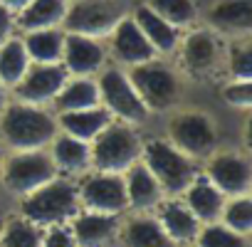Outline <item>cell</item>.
I'll list each match as a JSON object with an SVG mask.
<instances>
[{"label": "cell", "mask_w": 252, "mask_h": 247, "mask_svg": "<svg viewBox=\"0 0 252 247\" xmlns=\"http://www.w3.org/2000/svg\"><path fill=\"white\" fill-rule=\"evenodd\" d=\"M28 3H30V0H0V5H3V8H8L13 15H15V13H20V10H23Z\"/></svg>", "instance_id": "obj_37"}, {"label": "cell", "mask_w": 252, "mask_h": 247, "mask_svg": "<svg viewBox=\"0 0 252 247\" xmlns=\"http://www.w3.org/2000/svg\"><path fill=\"white\" fill-rule=\"evenodd\" d=\"M141 163L151 171L161 190L168 195H183V190L200 176L195 161L166 139L141 144Z\"/></svg>", "instance_id": "obj_2"}, {"label": "cell", "mask_w": 252, "mask_h": 247, "mask_svg": "<svg viewBox=\"0 0 252 247\" xmlns=\"http://www.w3.org/2000/svg\"><path fill=\"white\" fill-rule=\"evenodd\" d=\"M141 158V139L126 124H116L114 119L89 141V163L96 171L124 173L131 163Z\"/></svg>", "instance_id": "obj_4"}, {"label": "cell", "mask_w": 252, "mask_h": 247, "mask_svg": "<svg viewBox=\"0 0 252 247\" xmlns=\"http://www.w3.org/2000/svg\"><path fill=\"white\" fill-rule=\"evenodd\" d=\"M183 195H186V208L198 217L200 225L215 222V220L220 217V213H222L225 200H227L205 176H198V178L183 190Z\"/></svg>", "instance_id": "obj_22"}, {"label": "cell", "mask_w": 252, "mask_h": 247, "mask_svg": "<svg viewBox=\"0 0 252 247\" xmlns=\"http://www.w3.org/2000/svg\"><path fill=\"white\" fill-rule=\"evenodd\" d=\"M77 195H79V205L84 210L121 215L129 208L126 188H124V173H106V171L89 173L77 185Z\"/></svg>", "instance_id": "obj_10"}, {"label": "cell", "mask_w": 252, "mask_h": 247, "mask_svg": "<svg viewBox=\"0 0 252 247\" xmlns=\"http://www.w3.org/2000/svg\"><path fill=\"white\" fill-rule=\"evenodd\" d=\"M69 0H30V3L15 13V28L23 32L45 30V28H62Z\"/></svg>", "instance_id": "obj_24"}, {"label": "cell", "mask_w": 252, "mask_h": 247, "mask_svg": "<svg viewBox=\"0 0 252 247\" xmlns=\"http://www.w3.org/2000/svg\"><path fill=\"white\" fill-rule=\"evenodd\" d=\"M109 37H111L114 57L126 67H134L156 57V50L151 47V42L146 40V35L141 32V28L136 25L131 15H121L114 30L109 32Z\"/></svg>", "instance_id": "obj_15"}, {"label": "cell", "mask_w": 252, "mask_h": 247, "mask_svg": "<svg viewBox=\"0 0 252 247\" xmlns=\"http://www.w3.org/2000/svg\"><path fill=\"white\" fill-rule=\"evenodd\" d=\"M124 188H126L129 208H134V210H154L163 198V190H161L158 181L141 163V158L124 171Z\"/></svg>", "instance_id": "obj_16"}, {"label": "cell", "mask_w": 252, "mask_h": 247, "mask_svg": "<svg viewBox=\"0 0 252 247\" xmlns=\"http://www.w3.org/2000/svg\"><path fill=\"white\" fill-rule=\"evenodd\" d=\"M96 87H99V104L111 114V119H119L124 124H141L149 119V109L136 94L126 72L111 67L99 74Z\"/></svg>", "instance_id": "obj_6"}, {"label": "cell", "mask_w": 252, "mask_h": 247, "mask_svg": "<svg viewBox=\"0 0 252 247\" xmlns=\"http://www.w3.org/2000/svg\"><path fill=\"white\" fill-rule=\"evenodd\" d=\"M146 5L158 13L163 20H168L173 28H190L198 18L195 0H146Z\"/></svg>", "instance_id": "obj_30"}, {"label": "cell", "mask_w": 252, "mask_h": 247, "mask_svg": "<svg viewBox=\"0 0 252 247\" xmlns=\"http://www.w3.org/2000/svg\"><path fill=\"white\" fill-rule=\"evenodd\" d=\"M208 20L215 32H232L235 37L252 30V0H215Z\"/></svg>", "instance_id": "obj_18"}, {"label": "cell", "mask_w": 252, "mask_h": 247, "mask_svg": "<svg viewBox=\"0 0 252 247\" xmlns=\"http://www.w3.org/2000/svg\"><path fill=\"white\" fill-rule=\"evenodd\" d=\"M57 119L42 106L15 101L0 111V136L15 151L47 149L57 136Z\"/></svg>", "instance_id": "obj_1"}, {"label": "cell", "mask_w": 252, "mask_h": 247, "mask_svg": "<svg viewBox=\"0 0 252 247\" xmlns=\"http://www.w3.org/2000/svg\"><path fill=\"white\" fill-rule=\"evenodd\" d=\"M13 28H15V15H13L8 8L0 5V45H3L5 40H10Z\"/></svg>", "instance_id": "obj_36"}, {"label": "cell", "mask_w": 252, "mask_h": 247, "mask_svg": "<svg viewBox=\"0 0 252 247\" xmlns=\"http://www.w3.org/2000/svg\"><path fill=\"white\" fill-rule=\"evenodd\" d=\"M227 72L232 79H252V42L250 35H240L227 45Z\"/></svg>", "instance_id": "obj_33"}, {"label": "cell", "mask_w": 252, "mask_h": 247, "mask_svg": "<svg viewBox=\"0 0 252 247\" xmlns=\"http://www.w3.org/2000/svg\"><path fill=\"white\" fill-rule=\"evenodd\" d=\"M158 215L156 220L161 222V227L166 230V235L176 242V245H188L195 240L198 230H200V222L198 217L186 208V203H178V200H161L158 205Z\"/></svg>", "instance_id": "obj_23"}, {"label": "cell", "mask_w": 252, "mask_h": 247, "mask_svg": "<svg viewBox=\"0 0 252 247\" xmlns=\"http://www.w3.org/2000/svg\"><path fill=\"white\" fill-rule=\"evenodd\" d=\"M193 242L198 247H250L247 235H240V232L225 227L220 220L200 225V230H198Z\"/></svg>", "instance_id": "obj_32"}, {"label": "cell", "mask_w": 252, "mask_h": 247, "mask_svg": "<svg viewBox=\"0 0 252 247\" xmlns=\"http://www.w3.org/2000/svg\"><path fill=\"white\" fill-rule=\"evenodd\" d=\"M20 208H23V217H28L40 227L55 222H69L82 210L77 185H72L64 178H52L50 183L30 190L28 195H23Z\"/></svg>", "instance_id": "obj_3"}, {"label": "cell", "mask_w": 252, "mask_h": 247, "mask_svg": "<svg viewBox=\"0 0 252 247\" xmlns=\"http://www.w3.org/2000/svg\"><path fill=\"white\" fill-rule=\"evenodd\" d=\"M30 57L20 37H10L0 45V82L5 87H15L20 77L28 72Z\"/></svg>", "instance_id": "obj_28"}, {"label": "cell", "mask_w": 252, "mask_h": 247, "mask_svg": "<svg viewBox=\"0 0 252 247\" xmlns=\"http://www.w3.org/2000/svg\"><path fill=\"white\" fill-rule=\"evenodd\" d=\"M40 247H79V245H77L69 225L55 222V225H47V230L42 232Z\"/></svg>", "instance_id": "obj_35"}, {"label": "cell", "mask_w": 252, "mask_h": 247, "mask_svg": "<svg viewBox=\"0 0 252 247\" xmlns=\"http://www.w3.org/2000/svg\"><path fill=\"white\" fill-rule=\"evenodd\" d=\"M57 178V166L45 149L15 151L0 163V181L15 195H28L30 190Z\"/></svg>", "instance_id": "obj_5"}, {"label": "cell", "mask_w": 252, "mask_h": 247, "mask_svg": "<svg viewBox=\"0 0 252 247\" xmlns=\"http://www.w3.org/2000/svg\"><path fill=\"white\" fill-rule=\"evenodd\" d=\"M205 178L225 195V198H235V195H247L252 188V171L247 158L237 156V154H218L210 156V163L205 168Z\"/></svg>", "instance_id": "obj_13"}, {"label": "cell", "mask_w": 252, "mask_h": 247, "mask_svg": "<svg viewBox=\"0 0 252 247\" xmlns=\"http://www.w3.org/2000/svg\"><path fill=\"white\" fill-rule=\"evenodd\" d=\"M181 47V64L188 74L195 77H205L210 74L220 60H222V42H220V32L210 30V28H198L190 30L183 40H178Z\"/></svg>", "instance_id": "obj_11"}, {"label": "cell", "mask_w": 252, "mask_h": 247, "mask_svg": "<svg viewBox=\"0 0 252 247\" xmlns=\"http://www.w3.org/2000/svg\"><path fill=\"white\" fill-rule=\"evenodd\" d=\"M129 79L136 89V94L141 96V101L146 104V109L151 111H163L171 109L178 99V77L176 72L163 64L161 60H146L141 64L129 67Z\"/></svg>", "instance_id": "obj_7"}, {"label": "cell", "mask_w": 252, "mask_h": 247, "mask_svg": "<svg viewBox=\"0 0 252 247\" xmlns=\"http://www.w3.org/2000/svg\"><path fill=\"white\" fill-rule=\"evenodd\" d=\"M72 235L79 247H104L119 230L116 215L96 213V210H79L72 217Z\"/></svg>", "instance_id": "obj_17"}, {"label": "cell", "mask_w": 252, "mask_h": 247, "mask_svg": "<svg viewBox=\"0 0 252 247\" xmlns=\"http://www.w3.org/2000/svg\"><path fill=\"white\" fill-rule=\"evenodd\" d=\"M52 161L57 166V171L64 173H82L84 168H89V144L82 139H74L64 131H57V136L52 139Z\"/></svg>", "instance_id": "obj_25"}, {"label": "cell", "mask_w": 252, "mask_h": 247, "mask_svg": "<svg viewBox=\"0 0 252 247\" xmlns=\"http://www.w3.org/2000/svg\"><path fill=\"white\" fill-rule=\"evenodd\" d=\"M106 52L101 40L77 35V32H64V45H62V67L67 69L69 77H92L104 67Z\"/></svg>", "instance_id": "obj_14"}, {"label": "cell", "mask_w": 252, "mask_h": 247, "mask_svg": "<svg viewBox=\"0 0 252 247\" xmlns=\"http://www.w3.org/2000/svg\"><path fill=\"white\" fill-rule=\"evenodd\" d=\"M168 141L178 151L198 161L213 156L218 146V131H215V124L203 111H183L173 116L168 124Z\"/></svg>", "instance_id": "obj_8"}, {"label": "cell", "mask_w": 252, "mask_h": 247, "mask_svg": "<svg viewBox=\"0 0 252 247\" xmlns=\"http://www.w3.org/2000/svg\"><path fill=\"white\" fill-rule=\"evenodd\" d=\"M67 79H69V74L62 67V62H52V64L30 62L28 72L15 84V101L42 106L57 96V92L62 89V84Z\"/></svg>", "instance_id": "obj_12"}, {"label": "cell", "mask_w": 252, "mask_h": 247, "mask_svg": "<svg viewBox=\"0 0 252 247\" xmlns=\"http://www.w3.org/2000/svg\"><path fill=\"white\" fill-rule=\"evenodd\" d=\"M109 121H111V114L99 104V106L77 109V111H60L57 114V129L89 144Z\"/></svg>", "instance_id": "obj_20"}, {"label": "cell", "mask_w": 252, "mask_h": 247, "mask_svg": "<svg viewBox=\"0 0 252 247\" xmlns=\"http://www.w3.org/2000/svg\"><path fill=\"white\" fill-rule=\"evenodd\" d=\"M218 220L240 235H250V230H252V198H250V193L227 198Z\"/></svg>", "instance_id": "obj_31"}, {"label": "cell", "mask_w": 252, "mask_h": 247, "mask_svg": "<svg viewBox=\"0 0 252 247\" xmlns=\"http://www.w3.org/2000/svg\"><path fill=\"white\" fill-rule=\"evenodd\" d=\"M222 99L230 106L250 109L252 106V79H232L222 87Z\"/></svg>", "instance_id": "obj_34"}, {"label": "cell", "mask_w": 252, "mask_h": 247, "mask_svg": "<svg viewBox=\"0 0 252 247\" xmlns=\"http://www.w3.org/2000/svg\"><path fill=\"white\" fill-rule=\"evenodd\" d=\"M60 111H77V109H89V106H99V87L96 79L92 77H72L62 84V89L57 92V96L52 99Z\"/></svg>", "instance_id": "obj_27"}, {"label": "cell", "mask_w": 252, "mask_h": 247, "mask_svg": "<svg viewBox=\"0 0 252 247\" xmlns=\"http://www.w3.org/2000/svg\"><path fill=\"white\" fill-rule=\"evenodd\" d=\"M136 25L141 28V32L146 35V40L151 42V47L156 50V55H171L176 47H178V28H173L168 20H163L158 13H154L146 3L136 5L134 15Z\"/></svg>", "instance_id": "obj_21"}, {"label": "cell", "mask_w": 252, "mask_h": 247, "mask_svg": "<svg viewBox=\"0 0 252 247\" xmlns=\"http://www.w3.org/2000/svg\"><path fill=\"white\" fill-rule=\"evenodd\" d=\"M0 227H3V217H0Z\"/></svg>", "instance_id": "obj_40"}, {"label": "cell", "mask_w": 252, "mask_h": 247, "mask_svg": "<svg viewBox=\"0 0 252 247\" xmlns=\"http://www.w3.org/2000/svg\"><path fill=\"white\" fill-rule=\"evenodd\" d=\"M121 15L124 13L114 0H72L67 3L62 30L101 40L114 30Z\"/></svg>", "instance_id": "obj_9"}, {"label": "cell", "mask_w": 252, "mask_h": 247, "mask_svg": "<svg viewBox=\"0 0 252 247\" xmlns=\"http://www.w3.org/2000/svg\"><path fill=\"white\" fill-rule=\"evenodd\" d=\"M5 104H8V99H5V84L0 82V111L5 109Z\"/></svg>", "instance_id": "obj_38"}, {"label": "cell", "mask_w": 252, "mask_h": 247, "mask_svg": "<svg viewBox=\"0 0 252 247\" xmlns=\"http://www.w3.org/2000/svg\"><path fill=\"white\" fill-rule=\"evenodd\" d=\"M116 232L124 247H178L166 235L161 222L151 215H136L131 220H126Z\"/></svg>", "instance_id": "obj_19"}, {"label": "cell", "mask_w": 252, "mask_h": 247, "mask_svg": "<svg viewBox=\"0 0 252 247\" xmlns=\"http://www.w3.org/2000/svg\"><path fill=\"white\" fill-rule=\"evenodd\" d=\"M42 227L28 217L8 220L0 227V247H40Z\"/></svg>", "instance_id": "obj_29"}, {"label": "cell", "mask_w": 252, "mask_h": 247, "mask_svg": "<svg viewBox=\"0 0 252 247\" xmlns=\"http://www.w3.org/2000/svg\"><path fill=\"white\" fill-rule=\"evenodd\" d=\"M183 247H198V245H195V242H188V245H183Z\"/></svg>", "instance_id": "obj_39"}, {"label": "cell", "mask_w": 252, "mask_h": 247, "mask_svg": "<svg viewBox=\"0 0 252 247\" xmlns=\"http://www.w3.org/2000/svg\"><path fill=\"white\" fill-rule=\"evenodd\" d=\"M23 45H25V52H28L30 62H37V64L60 62L62 45H64V30L62 28L30 30V32H25Z\"/></svg>", "instance_id": "obj_26"}]
</instances>
